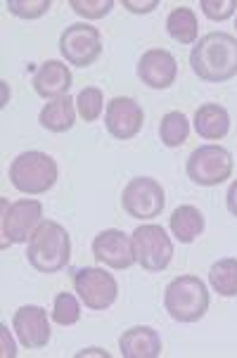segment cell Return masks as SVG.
<instances>
[{
  "label": "cell",
  "instance_id": "obj_9",
  "mask_svg": "<svg viewBox=\"0 0 237 358\" xmlns=\"http://www.w3.org/2000/svg\"><path fill=\"white\" fill-rule=\"evenodd\" d=\"M121 204H124V211L129 216L150 221V218H157L164 211L166 195H164L159 180L150 178V176H141V178L129 180V185L124 187Z\"/></svg>",
  "mask_w": 237,
  "mask_h": 358
},
{
  "label": "cell",
  "instance_id": "obj_29",
  "mask_svg": "<svg viewBox=\"0 0 237 358\" xmlns=\"http://www.w3.org/2000/svg\"><path fill=\"white\" fill-rule=\"evenodd\" d=\"M0 339H3V356L5 358H15L17 356V349H15V342H12L10 332L5 325H0Z\"/></svg>",
  "mask_w": 237,
  "mask_h": 358
},
{
  "label": "cell",
  "instance_id": "obj_4",
  "mask_svg": "<svg viewBox=\"0 0 237 358\" xmlns=\"http://www.w3.org/2000/svg\"><path fill=\"white\" fill-rule=\"evenodd\" d=\"M8 176L10 183L24 195H43L57 183V164L50 155L31 150L15 157Z\"/></svg>",
  "mask_w": 237,
  "mask_h": 358
},
{
  "label": "cell",
  "instance_id": "obj_21",
  "mask_svg": "<svg viewBox=\"0 0 237 358\" xmlns=\"http://www.w3.org/2000/svg\"><path fill=\"white\" fill-rule=\"evenodd\" d=\"M209 282L221 296H237V259H218L209 268Z\"/></svg>",
  "mask_w": 237,
  "mask_h": 358
},
{
  "label": "cell",
  "instance_id": "obj_2",
  "mask_svg": "<svg viewBox=\"0 0 237 358\" xmlns=\"http://www.w3.org/2000/svg\"><path fill=\"white\" fill-rule=\"evenodd\" d=\"M27 259L38 273H57L71 259V238L57 221H43L27 242Z\"/></svg>",
  "mask_w": 237,
  "mask_h": 358
},
{
  "label": "cell",
  "instance_id": "obj_22",
  "mask_svg": "<svg viewBox=\"0 0 237 358\" xmlns=\"http://www.w3.org/2000/svg\"><path fill=\"white\" fill-rule=\"evenodd\" d=\"M187 136H190V124L183 112H168L164 114L161 124H159V138L166 148H180Z\"/></svg>",
  "mask_w": 237,
  "mask_h": 358
},
{
  "label": "cell",
  "instance_id": "obj_27",
  "mask_svg": "<svg viewBox=\"0 0 237 358\" xmlns=\"http://www.w3.org/2000/svg\"><path fill=\"white\" fill-rule=\"evenodd\" d=\"M199 8L211 22H226L235 15L237 0H202Z\"/></svg>",
  "mask_w": 237,
  "mask_h": 358
},
{
  "label": "cell",
  "instance_id": "obj_26",
  "mask_svg": "<svg viewBox=\"0 0 237 358\" xmlns=\"http://www.w3.org/2000/svg\"><path fill=\"white\" fill-rule=\"evenodd\" d=\"M71 10L86 20H102L114 8V0H71Z\"/></svg>",
  "mask_w": 237,
  "mask_h": 358
},
{
  "label": "cell",
  "instance_id": "obj_23",
  "mask_svg": "<svg viewBox=\"0 0 237 358\" xmlns=\"http://www.w3.org/2000/svg\"><path fill=\"white\" fill-rule=\"evenodd\" d=\"M52 320L62 327L76 325L81 320V306H78V299L69 292H59L55 296L52 304Z\"/></svg>",
  "mask_w": 237,
  "mask_h": 358
},
{
  "label": "cell",
  "instance_id": "obj_10",
  "mask_svg": "<svg viewBox=\"0 0 237 358\" xmlns=\"http://www.w3.org/2000/svg\"><path fill=\"white\" fill-rule=\"evenodd\" d=\"M59 52L66 64L86 69L102 55V36L90 24H71L59 36Z\"/></svg>",
  "mask_w": 237,
  "mask_h": 358
},
{
  "label": "cell",
  "instance_id": "obj_8",
  "mask_svg": "<svg viewBox=\"0 0 237 358\" xmlns=\"http://www.w3.org/2000/svg\"><path fill=\"white\" fill-rule=\"evenodd\" d=\"M71 280H74V292L78 294V299L90 311H105L117 301L119 285L112 273H107L105 268H97V266L76 268L71 273Z\"/></svg>",
  "mask_w": 237,
  "mask_h": 358
},
{
  "label": "cell",
  "instance_id": "obj_6",
  "mask_svg": "<svg viewBox=\"0 0 237 358\" xmlns=\"http://www.w3.org/2000/svg\"><path fill=\"white\" fill-rule=\"evenodd\" d=\"M133 250L138 264L150 273L166 271L173 259V242L157 223H143L133 230Z\"/></svg>",
  "mask_w": 237,
  "mask_h": 358
},
{
  "label": "cell",
  "instance_id": "obj_5",
  "mask_svg": "<svg viewBox=\"0 0 237 358\" xmlns=\"http://www.w3.org/2000/svg\"><path fill=\"white\" fill-rule=\"evenodd\" d=\"M185 171L192 183L202 187L221 185L233 176V155L221 145H202L187 157Z\"/></svg>",
  "mask_w": 237,
  "mask_h": 358
},
{
  "label": "cell",
  "instance_id": "obj_19",
  "mask_svg": "<svg viewBox=\"0 0 237 358\" xmlns=\"http://www.w3.org/2000/svg\"><path fill=\"white\" fill-rule=\"evenodd\" d=\"M38 121H41V126L50 133L71 131L74 129V121H76V100H71L69 95L50 100L43 109H41Z\"/></svg>",
  "mask_w": 237,
  "mask_h": 358
},
{
  "label": "cell",
  "instance_id": "obj_7",
  "mask_svg": "<svg viewBox=\"0 0 237 358\" xmlns=\"http://www.w3.org/2000/svg\"><path fill=\"white\" fill-rule=\"evenodd\" d=\"M3 206V247L24 245L31 238V233L43 223V204L38 199H17V202L8 204V199H0Z\"/></svg>",
  "mask_w": 237,
  "mask_h": 358
},
{
  "label": "cell",
  "instance_id": "obj_3",
  "mask_svg": "<svg viewBox=\"0 0 237 358\" xmlns=\"http://www.w3.org/2000/svg\"><path fill=\"white\" fill-rule=\"evenodd\" d=\"M164 306L175 323H197L209 311V289L197 275H178L164 289Z\"/></svg>",
  "mask_w": 237,
  "mask_h": 358
},
{
  "label": "cell",
  "instance_id": "obj_14",
  "mask_svg": "<svg viewBox=\"0 0 237 358\" xmlns=\"http://www.w3.org/2000/svg\"><path fill=\"white\" fill-rule=\"evenodd\" d=\"M175 76H178V62L164 48H152L138 59V78L145 86L155 90H166L168 86H173Z\"/></svg>",
  "mask_w": 237,
  "mask_h": 358
},
{
  "label": "cell",
  "instance_id": "obj_13",
  "mask_svg": "<svg viewBox=\"0 0 237 358\" xmlns=\"http://www.w3.org/2000/svg\"><path fill=\"white\" fill-rule=\"evenodd\" d=\"M12 327L24 349H43L50 342V323L41 306H22L12 315Z\"/></svg>",
  "mask_w": 237,
  "mask_h": 358
},
{
  "label": "cell",
  "instance_id": "obj_20",
  "mask_svg": "<svg viewBox=\"0 0 237 358\" xmlns=\"http://www.w3.org/2000/svg\"><path fill=\"white\" fill-rule=\"evenodd\" d=\"M166 31L180 45H192L199 36L197 15L190 8H173L166 17Z\"/></svg>",
  "mask_w": 237,
  "mask_h": 358
},
{
  "label": "cell",
  "instance_id": "obj_30",
  "mask_svg": "<svg viewBox=\"0 0 237 358\" xmlns=\"http://www.w3.org/2000/svg\"><path fill=\"white\" fill-rule=\"evenodd\" d=\"M226 204H228V211L233 216H237V180H233L228 187V195H226Z\"/></svg>",
  "mask_w": 237,
  "mask_h": 358
},
{
  "label": "cell",
  "instance_id": "obj_15",
  "mask_svg": "<svg viewBox=\"0 0 237 358\" xmlns=\"http://www.w3.org/2000/svg\"><path fill=\"white\" fill-rule=\"evenodd\" d=\"M34 88L41 98L45 100H57L64 98L71 88V71L69 66L59 59H48L45 64H41L34 71Z\"/></svg>",
  "mask_w": 237,
  "mask_h": 358
},
{
  "label": "cell",
  "instance_id": "obj_1",
  "mask_svg": "<svg viewBox=\"0 0 237 358\" xmlns=\"http://www.w3.org/2000/svg\"><path fill=\"white\" fill-rule=\"evenodd\" d=\"M190 66L206 83H226L237 76V38L226 31H211L194 43Z\"/></svg>",
  "mask_w": 237,
  "mask_h": 358
},
{
  "label": "cell",
  "instance_id": "obj_28",
  "mask_svg": "<svg viewBox=\"0 0 237 358\" xmlns=\"http://www.w3.org/2000/svg\"><path fill=\"white\" fill-rule=\"evenodd\" d=\"M157 0H148V3H133V0H124V8L136 12V15H148V12L157 10Z\"/></svg>",
  "mask_w": 237,
  "mask_h": 358
},
{
  "label": "cell",
  "instance_id": "obj_18",
  "mask_svg": "<svg viewBox=\"0 0 237 358\" xmlns=\"http://www.w3.org/2000/svg\"><path fill=\"white\" fill-rule=\"evenodd\" d=\"M168 228H171L173 238L180 245H192L204 233V216L197 206L180 204L171 214V218H168Z\"/></svg>",
  "mask_w": 237,
  "mask_h": 358
},
{
  "label": "cell",
  "instance_id": "obj_24",
  "mask_svg": "<svg viewBox=\"0 0 237 358\" xmlns=\"http://www.w3.org/2000/svg\"><path fill=\"white\" fill-rule=\"evenodd\" d=\"M76 107H78L81 119L88 121V124H93V121L100 119V114H102V107H105V95H102L100 88L86 86L81 93L76 95Z\"/></svg>",
  "mask_w": 237,
  "mask_h": 358
},
{
  "label": "cell",
  "instance_id": "obj_17",
  "mask_svg": "<svg viewBox=\"0 0 237 358\" xmlns=\"http://www.w3.org/2000/svg\"><path fill=\"white\" fill-rule=\"evenodd\" d=\"M194 131L204 141H223L230 133V114L221 105H202L194 112Z\"/></svg>",
  "mask_w": 237,
  "mask_h": 358
},
{
  "label": "cell",
  "instance_id": "obj_31",
  "mask_svg": "<svg viewBox=\"0 0 237 358\" xmlns=\"http://www.w3.org/2000/svg\"><path fill=\"white\" fill-rule=\"evenodd\" d=\"M235 29H237V20H235Z\"/></svg>",
  "mask_w": 237,
  "mask_h": 358
},
{
  "label": "cell",
  "instance_id": "obj_25",
  "mask_svg": "<svg viewBox=\"0 0 237 358\" xmlns=\"http://www.w3.org/2000/svg\"><path fill=\"white\" fill-rule=\"evenodd\" d=\"M50 0H8V10L22 20H38L50 10Z\"/></svg>",
  "mask_w": 237,
  "mask_h": 358
},
{
  "label": "cell",
  "instance_id": "obj_12",
  "mask_svg": "<svg viewBox=\"0 0 237 358\" xmlns=\"http://www.w3.org/2000/svg\"><path fill=\"white\" fill-rule=\"evenodd\" d=\"M145 112L133 98H112L105 109V126L117 141H131L143 129Z\"/></svg>",
  "mask_w": 237,
  "mask_h": 358
},
{
  "label": "cell",
  "instance_id": "obj_16",
  "mask_svg": "<svg viewBox=\"0 0 237 358\" xmlns=\"http://www.w3.org/2000/svg\"><path fill=\"white\" fill-rule=\"evenodd\" d=\"M119 351L124 358H157L161 356V337L155 327L136 325L119 337Z\"/></svg>",
  "mask_w": 237,
  "mask_h": 358
},
{
  "label": "cell",
  "instance_id": "obj_11",
  "mask_svg": "<svg viewBox=\"0 0 237 358\" xmlns=\"http://www.w3.org/2000/svg\"><path fill=\"white\" fill-rule=\"evenodd\" d=\"M93 257L114 271H126L133 264H138L136 250H133V238L117 228L102 230V233L95 235Z\"/></svg>",
  "mask_w": 237,
  "mask_h": 358
}]
</instances>
